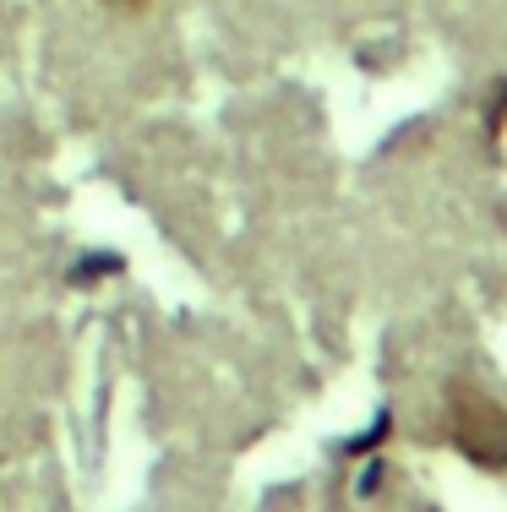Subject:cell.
<instances>
[{"instance_id":"obj_1","label":"cell","mask_w":507,"mask_h":512,"mask_svg":"<svg viewBox=\"0 0 507 512\" xmlns=\"http://www.w3.org/2000/svg\"><path fill=\"white\" fill-rule=\"evenodd\" d=\"M442 398H448V442L480 469L507 474V409L475 382H448Z\"/></svg>"},{"instance_id":"obj_2","label":"cell","mask_w":507,"mask_h":512,"mask_svg":"<svg viewBox=\"0 0 507 512\" xmlns=\"http://www.w3.org/2000/svg\"><path fill=\"white\" fill-rule=\"evenodd\" d=\"M104 6H115V11H142L148 0H104Z\"/></svg>"}]
</instances>
